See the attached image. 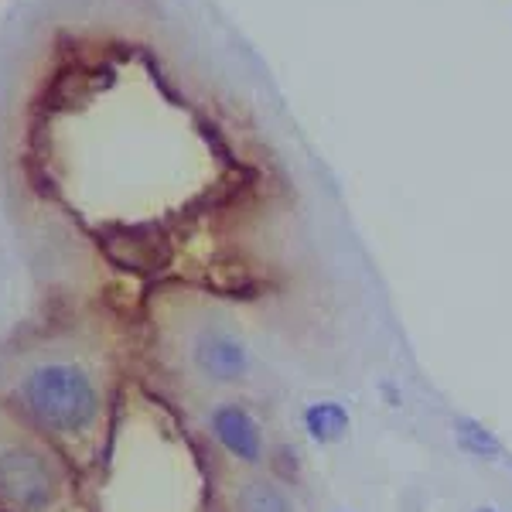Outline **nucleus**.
Wrapping results in <instances>:
<instances>
[{"label": "nucleus", "mask_w": 512, "mask_h": 512, "mask_svg": "<svg viewBox=\"0 0 512 512\" xmlns=\"http://www.w3.org/2000/svg\"><path fill=\"white\" fill-rule=\"evenodd\" d=\"M209 434L239 465H260L263 451H267L260 420L250 414V407L236 400H222L209 410Z\"/></svg>", "instance_id": "obj_3"}, {"label": "nucleus", "mask_w": 512, "mask_h": 512, "mask_svg": "<svg viewBox=\"0 0 512 512\" xmlns=\"http://www.w3.org/2000/svg\"><path fill=\"white\" fill-rule=\"evenodd\" d=\"M62 492L55 465L31 444L0 448V499L14 512H48Z\"/></svg>", "instance_id": "obj_2"}, {"label": "nucleus", "mask_w": 512, "mask_h": 512, "mask_svg": "<svg viewBox=\"0 0 512 512\" xmlns=\"http://www.w3.org/2000/svg\"><path fill=\"white\" fill-rule=\"evenodd\" d=\"M192 362L198 376L219 386L243 383L250 373V352L236 335L222 332V328H205L192 345Z\"/></svg>", "instance_id": "obj_4"}, {"label": "nucleus", "mask_w": 512, "mask_h": 512, "mask_svg": "<svg viewBox=\"0 0 512 512\" xmlns=\"http://www.w3.org/2000/svg\"><path fill=\"white\" fill-rule=\"evenodd\" d=\"M454 444H458V448L475 461H499L502 454H506V448H502V441L495 437V431H489V427L475 417L454 420Z\"/></svg>", "instance_id": "obj_7"}, {"label": "nucleus", "mask_w": 512, "mask_h": 512, "mask_svg": "<svg viewBox=\"0 0 512 512\" xmlns=\"http://www.w3.org/2000/svg\"><path fill=\"white\" fill-rule=\"evenodd\" d=\"M301 427L321 448L328 444H342L352 431V414L345 403L338 400H315L301 410Z\"/></svg>", "instance_id": "obj_5"}, {"label": "nucleus", "mask_w": 512, "mask_h": 512, "mask_svg": "<svg viewBox=\"0 0 512 512\" xmlns=\"http://www.w3.org/2000/svg\"><path fill=\"white\" fill-rule=\"evenodd\" d=\"M236 512H294V499L274 478H246L236 489Z\"/></svg>", "instance_id": "obj_6"}, {"label": "nucleus", "mask_w": 512, "mask_h": 512, "mask_svg": "<svg viewBox=\"0 0 512 512\" xmlns=\"http://www.w3.org/2000/svg\"><path fill=\"white\" fill-rule=\"evenodd\" d=\"M472 512H499L495 506H478V509H472Z\"/></svg>", "instance_id": "obj_8"}, {"label": "nucleus", "mask_w": 512, "mask_h": 512, "mask_svg": "<svg viewBox=\"0 0 512 512\" xmlns=\"http://www.w3.org/2000/svg\"><path fill=\"white\" fill-rule=\"evenodd\" d=\"M14 400L38 431L76 437L96 424L103 410L96 379L76 362H38L14 386Z\"/></svg>", "instance_id": "obj_1"}]
</instances>
